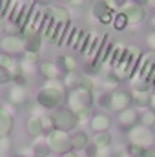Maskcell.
Returning <instances> with one entry per match:
<instances>
[{"instance_id":"cell-25","label":"cell","mask_w":155,"mask_h":157,"mask_svg":"<svg viewBox=\"0 0 155 157\" xmlns=\"http://www.w3.org/2000/svg\"><path fill=\"white\" fill-rule=\"evenodd\" d=\"M9 148H11V141H9V137L2 135V137H0V152H7Z\"/></svg>"},{"instance_id":"cell-1","label":"cell","mask_w":155,"mask_h":157,"mask_svg":"<svg viewBox=\"0 0 155 157\" xmlns=\"http://www.w3.org/2000/svg\"><path fill=\"white\" fill-rule=\"evenodd\" d=\"M91 104H93V95H91V90H86V88H75L70 95V110L77 115V119H84L88 117L89 110H91Z\"/></svg>"},{"instance_id":"cell-11","label":"cell","mask_w":155,"mask_h":157,"mask_svg":"<svg viewBox=\"0 0 155 157\" xmlns=\"http://www.w3.org/2000/svg\"><path fill=\"white\" fill-rule=\"evenodd\" d=\"M137 117H139V115H137V112H135V110L126 108V110L120 113V124H122V126H126V128H128V126H133V124L137 122Z\"/></svg>"},{"instance_id":"cell-27","label":"cell","mask_w":155,"mask_h":157,"mask_svg":"<svg viewBox=\"0 0 155 157\" xmlns=\"http://www.w3.org/2000/svg\"><path fill=\"white\" fill-rule=\"evenodd\" d=\"M78 80H80V77L73 75V73H70V75L66 77V84H68V86H78Z\"/></svg>"},{"instance_id":"cell-12","label":"cell","mask_w":155,"mask_h":157,"mask_svg":"<svg viewBox=\"0 0 155 157\" xmlns=\"http://www.w3.org/2000/svg\"><path fill=\"white\" fill-rule=\"evenodd\" d=\"M91 126H93V130H97V132H104V130L110 128V119L106 117V115H102V113H99V115L93 117Z\"/></svg>"},{"instance_id":"cell-35","label":"cell","mask_w":155,"mask_h":157,"mask_svg":"<svg viewBox=\"0 0 155 157\" xmlns=\"http://www.w3.org/2000/svg\"><path fill=\"white\" fill-rule=\"evenodd\" d=\"M135 2H137V4H139V6H146V4H148V2H150V0H135Z\"/></svg>"},{"instance_id":"cell-29","label":"cell","mask_w":155,"mask_h":157,"mask_svg":"<svg viewBox=\"0 0 155 157\" xmlns=\"http://www.w3.org/2000/svg\"><path fill=\"white\" fill-rule=\"evenodd\" d=\"M51 124H53V119H51V117L42 119V130H49V128H51Z\"/></svg>"},{"instance_id":"cell-32","label":"cell","mask_w":155,"mask_h":157,"mask_svg":"<svg viewBox=\"0 0 155 157\" xmlns=\"http://www.w3.org/2000/svg\"><path fill=\"white\" fill-rule=\"evenodd\" d=\"M148 42H150V46H152V48H155V33H152V35H150Z\"/></svg>"},{"instance_id":"cell-36","label":"cell","mask_w":155,"mask_h":157,"mask_svg":"<svg viewBox=\"0 0 155 157\" xmlns=\"http://www.w3.org/2000/svg\"><path fill=\"white\" fill-rule=\"evenodd\" d=\"M64 157H77V155H75V154H71V152H66V154H64Z\"/></svg>"},{"instance_id":"cell-21","label":"cell","mask_w":155,"mask_h":157,"mask_svg":"<svg viewBox=\"0 0 155 157\" xmlns=\"http://www.w3.org/2000/svg\"><path fill=\"white\" fill-rule=\"evenodd\" d=\"M110 141H112V137H110L108 133H99V135H97V139H95V146L104 148V146H108V144H110Z\"/></svg>"},{"instance_id":"cell-30","label":"cell","mask_w":155,"mask_h":157,"mask_svg":"<svg viewBox=\"0 0 155 157\" xmlns=\"http://www.w3.org/2000/svg\"><path fill=\"white\" fill-rule=\"evenodd\" d=\"M135 88H137V90H141V91H146V90H148V82H146V80L137 82V84H135Z\"/></svg>"},{"instance_id":"cell-3","label":"cell","mask_w":155,"mask_h":157,"mask_svg":"<svg viewBox=\"0 0 155 157\" xmlns=\"http://www.w3.org/2000/svg\"><path fill=\"white\" fill-rule=\"evenodd\" d=\"M53 124L57 126V130H71V128H75L78 122L77 115L71 112V110H59V112H55L53 113Z\"/></svg>"},{"instance_id":"cell-26","label":"cell","mask_w":155,"mask_h":157,"mask_svg":"<svg viewBox=\"0 0 155 157\" xmlns=\"http://www.w3.org/2000/svg\"><path fill=\"white\" fill-rule=\"evenodd\" d=\"M142 122H144L146 126H150V124H155V113H152V112L144 113V115H142Z\"/></svg>"},{"instance_id":"cell-34","label":"cell","mask_w":155,"mask_h":157,"mask_svg":"<svg viewBox=\"0 0 155 157\" xmlns=\"http://www.w3.org/2000/svg\"><path fill=\"white\" fill-rule=\"evenodd\" d=\"M4 31H6V22L0 20V35H4Z\"/></svg>"},{"instance_id":"cell-22","label":"cell","mask_w":155,"mask_h":157,"mask_svg":"<svg viewBox=\"0 0 155 157\" xmlns=\"http://www.w3.org/2000/svg\"><path fill=\"white\" fill-rule=\"evenodd\" d=\"M9 80H13V73L0 66V84H7Z\"/></svg>"},{"instance_id":"cell-41","label":"cell","mask_w":155,"mask_h":157,"mask_svg":"<svg viewBox=\"0 0 155 157\" xmlns=\"http://www.w3.org/2000/svg\"><path fill=\"white\" fill-rule=\"evenodd\" d=\"M47 157H53V155H47Z\"/></svg>"},{"instance_id":"cell-14","label":"cell","mask_w":155,"mask_h":157,"mask_svg":"<svg viewBox=\"0 0 155 157\" xmlns=\"http://www.w3.org/2000/svg\"><path fill=\"white\" fill-rule=\"evenodd\" d=\"M24 99H26V93H24V88H22V86H15V88L9 91V101H11V102L20 104V102H24Z\"/></svg>"},{"instance_id":"cell-4","label":"cell","mask_w":155,"mask_h":157,"mask_svg":"<svg viewBox=\"0 0 155 157\" xmlns=\"http://www.w3.org/2000/svg\"><path fill=\"white\" fill-rule=\"evenodd\" d=\"M47 144L51 146L53 152H62V154L70 152V148H71L70 139H68V135H66L62 130H55V132H51L49 137H47Z\"/></svg>"},{"instance_id":"cell-33","label":"cell","mask_w":155,"mask_h":157,"mask_svg":"<svg viewBox=\"0 0 155 157\" xmlns=\"http://www.w3.org/2000/svg\"><path fill=\"white\" fill-rule=\"evenodd\" d=\"M113 2H115V6L122 7V6H126V2H128V0H113Z\"/></svg>"},{"instance_id":"cell-6","label":"cell","mask_w":155,"mask_h":157,"mask_svg":"<svg viewBox=\"0 0 155 157\" xmlns=\"http://www.w3.org/2000/svg\"><path fill=\"white\" fill-rule=\"evenodd\" d=\"M0 48L4 49V53L7 55H15V53H20L26 49V42L20 39V37H15V35H7L0 40Z\"/></svg>"},{"instance_id":"cell-5","label":"cell","mask_w":155,"mask_h":157,"mask_svg":"<svg viewBox=\"0 0 155 157\" xmlns=\"http://www.w3.org/2000/svg\"><path fill=\"white\" fill-rule=\"evenodd\" d=\"M93 15L104 26L112 24L113 22V9L110 6V0H95V4H93Z\"/></svg>"},{"instance_id":"cell-28","label":"cell","mask_w":155,"mask_h":157,"mask_svg":"<svg viewBox=\"0 0 155 157\" xmlns=\"http://www.w3.org/2000/svg\"><path fill=\"white\" fill-rule=\"evenodd\" d=\"M78 86H80V88H86V90H91V88H93L91 80H89V78H86V77H80V80H78ZM78 86H77V88H78Z\"/></svg>"},{"instance_id":"cell-40","label":"cell","mask_w":155,"mask_h":157,"mask_svg":"<svg viewBox=\"0 0 155 157\" xmlns=\"http://www.w3.org/2000/svg\"><path fill=\"white\" fill-rule=\"evenodd\" d=\"M60 2H71V0H60Z\"/></svg>"},{"instance_id":"cell-16","label":"cell","mask_w":155,"mask_h":157,"mask_svg":"<svg viewBox=\"0 0 155 157\" xmlns=\"http://www.w3.org/2000/svg\"><path fill=\"white\" fill-rule=\"evenodd\" d=\"M40 71H42L47 78H55L57 77V68H55L53 62H42V64H40Z\"/></svg>"},{"instance_id":"cell-23","label":"cell","mask_w":155,"mask_h":157,"mask_svg":"<svg viewBox=\"0 0 155 157\" xmlns=\"http://www.w3.org/2000/svg\"><path fill=\"white\" fill-rule=\"evenodd\" d=\"M144 154H146V150L142 146H139V144H131L130 146V155L131 157H142Z\"/></svg>"},{"instance_id":"cell-7","label":"cell","mask_w":155,"mask_h":157,"mask_svg":"<svg viewBox=\"0 0 155 157\" xmlns=\"http://www.w3.org/2000/svg\"><path fill=\"white\" fill-rule=\"evenodd\" d=\"M131 141H133V144H139V146H144V144H150L153 139V133L148 130V128H135L133 132H131Z\"/></svg>"},{"instance_id":"cell-37","label":"cell","mask_w":155,"mask_h":157,"mask_svg":"<svg viewBox=\"0 0 155 157\" xmlns=\"http://www.w3.org/2000/svg\"><path fill=\"white\" fill-rule=\"evenodd\" d=\"M142 157H155V154H152V152H146Z\"/></svg>"},{"instance_id":"cell-17","label":"cell","mask_w":155,"mask_h":157,"mask_svg":"<svg viewBox=\"0 0 155 157\" xmlns=\"http://www.w3.org/2000/svg\"><path fill=\"white\" fill-rule=\"evenodd\" d=\"M51 15L55 17L53 20H59L60 24L68 20V11H66V9H62V7H53V9H51Z\"/></svg>"},{"instance_id":"cell-19","label":"cell","mask_w":155,"mask_h":157,"mask_svg":"<svg viewBox=\"0 0 155 157\" xmlns=\"http://www.w3.org/2000/svg\"><path fill=\"white\" fill-rule=\"evenodd\" d=\"M0 66L11 71V70L15 68V60H13V57H11V55H7V53H4V55H0Z\"/></svg>"},{"instance_id":"cell-8","label":"cell","mask_w":155,"mask_h":157,"mask_svg":"<svg viewBox=\"0 0 155 157\" xmlns=\"http://www.w3.org/2000/svg\"><path fill=\"white\" fill-rule=\"evenodd\" d=\"M124 15L128 17V22H131V24H139V22H142V20H144V17H146L144 7H142V6H139V4L124 7Z\"/></svg>"},{"instance_id":"cell-2","label":"cell","mask_w":155,"mask_h":157,"mask_svg":"<svg viewBox=\"0 0 155 157\" xmlns=\"http://www.w3.org/2000/svg\"><path fill=\"white\" fill-rule=\"evenodd\" d=\"M60 99H62V91L57 86H46L37 97L39 104L44 106V108H55L60 102Z\"/></svg>"},{"instance_id":"cell-39","label":"cell","mask_w":155,"mask_h":157,"mask_svg":"<svg viewBox=\"0 0 155 157\" xmlns=\"http://www.w3.org/2000/svg\"><path fill=\"white\" fill-rule=\"evenodd\" d=\"M152 28H153V29H155V15H153V17H152Z\"/></svg>"},{"instance_id":"cell-9","label":"cell","mask_w":155,"mask_h":157,"mask_svg":"<svg viewBox=\"0 0 155 157\" xmlns=\"http://www.w3.org/2000/svg\"><path fill=\"white\" fill-rule=\"evenodd\" d=\"M131 97L124 91H113L112 93V101H110V108L113 110H126L128 104H130Z\"/></svg>"},{"instance_id":"cell-10","label":"cell","mask_w":155,"mask_h":157,"mask_svg":"<svg viewBox=\"0 0 155 157\" xmlns=\"http://www.w3.org/2000/svg\"><path fill=\"white\" fill-rule=\"evenodd\" d=\"M13 128V117L0 108V135H7Z\"/></svg>"},{"instance_id":"cell-13","label":"cell","mask_w":155,"mask_h":157,"mask_svg":"<svg viewBox=\"0 0 155 157\" xmlns=\"http://www.w3.org/2000/svg\"><path fill=\"white\" fill-rule=\"evenodd\" d=\"M70 144H71V148H84L88 144V135L84 132H78L73 137H70Z\"/></svg>"},{"instance_id":"cell-20","label":"cell","mask_w":155,"mask_h":157,"mask_svg":"<svg viewBox=\"0 0 155 157\" xmlns=\"http://www.w3.org/2000/svg\"><path fill=\"white\" fill-rule=\"evenodd\" d=\"M59 62H62V66H64L68 71H73V70L77 68V62H75V59H73V57H60V59H59Z\"/></svg>"},{"instance_id":"cell-18","label":"cell","mask_w":155,"mask_h":157,"mask_svg":"<svg viewBox=\"0 0 155 157\" xmlns=\"http://www.w3.org/2000/svg\"><path fill=\"white\" fill-rule=\"evenodd\" d=\"M113 26H115V29H124L126 26H128V17L124 15V13H119L117 17H113Z\"/></svg>"},{"instance_id":"cell-38","label":"cell","mask_w":155,"mask_h":157,"mask_svg":"<svg viewBox=\"0 0 155 157\" xmlns=\"http://www.w3.org/2000/svg\"><path fill=\"white\" fill-rule=\"evenodd\" d=\"M150 104H152V106L155 108V97H152V99H150Z\"/></svg>"},{"instance_id":"cell-24","label":"cell","mask_w":155,"mask_h":157,"mask_svg":"<svg viewBox=\"0 0 155 157\" xmlns=\"http://www.w3.org/2000/svg\"><path fill=\"white\" fill-rule=\"evenodd\" d=\"M135 99H137V102L142 104V106H144V104H150V97H148L146 91H137V93H135Z\"/></svg>"},{"instance_id":"cell-15","label":"cell","mask_w":155,"mask_h":157,"mask_svg":"<svg viewBox=\"0 0 155 157\" xmlns=\"http://www.w3.org/2000/svg\"><path fill=\"white\" fill-rule=\"evenodd\" d=\"M28 130L31 135H40L42 133V119L39 117H31L28 122Z\"/></svg>"},{"instance_id":"cell-31","label":"cell","mask_w":155,"mask_h":157,"mask_svg":"<svg viewBox=\"0 0 155 157\" xmlns=\"http://www.w3.org/2000/svg\"><path fill=\"white\" fill-rule=\"evenodd\" d=\"M117 82H119V80H117L115 75H110L108 80H106V86H117Z\"/></svg>"}]
</instances>
